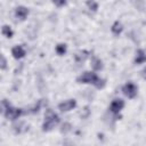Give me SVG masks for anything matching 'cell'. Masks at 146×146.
Listing matches in <instances>:
<instances>
[{
	"instance_id": "2",
	"label": "cell",
	"mask_w": 146,
	"mask_h": 146,
	"mask_svg": "<svg viewBox=\"0 0 146 146\" xmlns=\"http://www.w3.org/2000/svg\"><path fill=\"white\" fill-rule=\"evenodd\" d=\"M2 111L6 115V117L9 120H16L23 114V111L21 108H15V107L10 106V104H8L6 100H2Z\"/></svg>"
},
{
	"instance_id": "12",
	"label": "cell",
	"mask_w": 146,
	"mask_h": 146,
	"mask_svg": "<svg viewBox=\"0 0 146 146\" xmlns=\"http://www.w3.org/2000/svg\"><path fill=\"white\" fill-rule=\"evenodd\" d=\"M88 51H86V50H83V51H80V52H78L76 55H75V59H76V62H83L87 57H88Z\"/></svg>"
},
{
	"instance_id": "20",
	"label": "cell",
	"mask_w": 146,
	"mask_h": 146,
	"mask_svg": "<svg viewBox=\"0 0 146 146\" xmlns=\"http://www.w3.org/2000/svg\"><path fill=\"white\" fill-rule=\"evenodd\" d=\"M52 1L57 7H62V6H64L66 3V0H52Z\"/></svg>"
},
{
	"instance_id": "7",
	"label": "cell",
	"mask_w": 146,
	"mask_h": 146,
	"mask_svg": "<svg viewBox=\"0 0 146 146\" xmlns=\"http://www.w3.org/2000/svg\"><path fill=\"white\" fill-rule=\"evenodd\" d=\"M15 15H16V17L19 18V19H25L26 16L29 15V9L25 8V7H23V6H19V7H17L16 10H15Z\"/></svg>"
},
{
	"instance_id": "1",
	"label": "cell",
	"mask_w": 146,
	"mask_h": 146,
	"mask_svg": "<svg viewBox=\"0 0 146 146\" xmlns=\"http://www.w3.org/2000/svg\"><path fill=\"white\" fill-rule=\"evenodd\" d=\"M59 123V116L51 110H48L44 114V123L42 125L43 131H50Z\"/></svg>"
},
{
	"instance_id": "18",
	"label": "cell",
	"mask_w": 146,
	"mask_h": 146,
	"mask_svg": "<svg viewBox=\"0 0 146 146\" xmlns=\"http://www.w3.org/2000/svg\"><path fill=\"white\" fill-rule=\"evenodd\" d=\"M95 86H96V88H98V89H99V88H103V87L105 86V80H104V79H99V78H98V79H97V81L95 82Z\"/></svg>"
},
{
	"instance_id": "4",
	"label": "cell",
	"mask_w": 146,
	"mask_h": 146,
	"mask_svg": "<svg viewBox=\"0 0 146 146\" xmlns=\"http://www.w3.org/2000/svg\"><path fill=\"white\" fill-rule=\"evenodd\" d=\"M122 91H123V94H124L128 98H135L136 95H137V87H136L135 83L128 82V83H125V84L123 86Z\"/></svg>"
},
{
	"instance_id": "5",
	"label": "cell",
	"mask_w": 146,
	"mask_h": 146,
	"mask_svg": "<svg viewBox=\"0 0 146 146\" xmlns=\"http://www.w3.org/2000/svg\"><path fill=\"white\" fill-rule=\"evenodd\" d=\"M123 106H124V100L121 99V98H116V99H114V100L111 103L110 110H111L112 113L117 114V113L123 108Z\"/></svg>"
},
{
	"instance_id": "21",
	"label": "cell",
	"mask_w": 146,
	"mask_h": 146,
	"mask_svg": "<svg viewBox=\"0 0 146 146\" xmlns=\"http://www.w3.org/2000/svg\"><path fill=\"white\" fill-rule=\"evenodd\" d=\"M1 68H6V58L3 56H1Z\"/></svg>"
},
{
	"instance_id": "14",
	"label": "cell",
	"mask_w": 146,
	"mask_h": 146,
	"mask_svg": "<svg viewBox=\"0 0 146 146\" xmlns=\"http://www.w3.org/2000/svg\"><path fill=\"white\" fill-rule=\"evenodd\" d=\"M56 52H57L58 55H64V54L66 52V44H64V43L57 44V46H56Z\"/></svg>"
},
{
	"instance_id": "13",
	"label": "cell",
	"mask_w": 146,
	"mask_h": 146,
	"mask_svg": "<svg viewBox=\"0 0 146 146\" xmlns=\"http://www.w3.org/2000/svg\"><path fill=\"white\" fill-rule=\"evenodd\" d=\"M1 32H2V34H3L5 36H7V38H11V36H13V31H11V29H10L8 25H3Z\"/></svg>"
},
{
	"instance_id": "10",
	"label": "cell",
	"mask_w": 146,
	"mask_h": 146,
	"mask_svg": "<svg viewBox=\"0 0 146 146\" xmlns=\"http://www.w3.org/2000/svg\"><path fill=\"white\" fill-rule=\"evenodd\" d=\"M91 67H92L95 71L102 70V68H103V63H102V60H100L99 58H97V57H94V58L91 59Z\"/></svg>"
},
{
	"instance_id": "11",
	"label": "cell",
	"mask_w": 146,
	"mask_h": 146,
	"mask_svg": "<svg viewBox=\"0 0 146 146\" xmlns=\"http://www.w3.org/2000/svg\"><path fill=\"white\" fill-rule=\"evenodd\" d=\"M111 30H112V32L115 34V35H119L121 32H122V30H123V27H122V24L120 23V22H115L113 25H112V27H111Z\"/></svg>"
},
{
	"instance_id": "8",
	"label": "cell",
	"mask_w": 146,
	"mask_h": 146,
	"mask_svg": "<svg viewBox=\"0 0 146 146\" xmlns=\"http://www.w3.org/2000/svg\"><path fill=\"white\" fill-rule=\"evenodd\" d=\"M11 54H13V56L15 57V58H22V57H24L25 56V49L22 47V46H16V47H14L13 49H11Z\"/></svg>"
},
{
	"instance_id": "6",
	"label": "cell",
	"mask_w": 146,
	"mask_h": 146,
	"mask_svg": "<svg viewBox=\"0 0 146 146\" xmlns=\"http://www.w3.org/2000/svg\"><path fill=\"white\" fill-rule=\"evenodd\" d=\"M75 106H76V102H75L74 99H67V100L62 102V103L58 105V108H59L62 112H67V111L73 110Z\"/></svg>"
},
{
	"instance_id": "3",
	"label": "cell",
	"mask_w": 146,
	"mask_h": 146,
	"mask_svg": "<svg viewBox=\"0 0 146 146\" xmlns=\"http://www.w3.org/2000/svg\"><path fill=\"white\" fill-rule=\"evenodd\" d=\"M97 79H98V76L96 75V73H94V72H84L80 76H78L76 81L79 83H92V84H95Z\"/></svg>"
},
{
	"instance_id": "19",
	"label": "cell",
	"mask_w": 146,
	"mask_h": 146,
	"mask_svg": "<svg viewBox=\"0 0 146 146\" xmlns=\"http://www.w3.org/2000/svg\"><path fill=\"white\" fill-rule=\"evenodd\" d=\"M80 115H81V117H87V116L89 115V107H88V106L84 107V108H83V112H81Z\"/></svg>"
},
{
	"instance_id": "16",
	"label": "cell",
	"mask_w": 146,
	"mask_h": 146,
	"mask_svg": "<svg viewBox=\"0 0 146 146\" xmlns=\"http://www.w3.org/2000/svg\"><path fill=\"white\" fill-rule=\"evenodd\" d=\"M130 1L135 5V7H137V9H139V10L144 9V5H145L144 0H130Z\"/></svg>"
},
{
	"instance_id": "17",
	"label": "cell",
	"mask_w": 146,
	"mask_h": 146,
	"mask_svg": "<svg viewBox=\"0 0 146 146\" xmlns=\"http://www.w3.org/2000/svg\"><path fill=\"white\" fill-rule=\"evenodd\" d=\"M71 130H72V127H71V124H70V123H64V124L62 125V129H60V131H62L64 135L68 133Z\"/></svg>"
},
{
	"instance_id": "15",
	"label": "cell",
	"mask_w": 146,
	"mask_h": 146,
	"mask_svg": "<svg viewBox=\"0 0 146 146\" xmlns=\"http://www.w3.org/2000/svg\"><path fill=\"white\" fill-rule=\"evenodd\" d=\"M87 6H88L89 9L92 10V11H96L97 8H98V5H97V2H96L95 0H88V1H87Z\"/></svg>"
},
{
	"instance_id": "9",
	"label": "cell",
	"mask_w": 146,
	"mask_h": 146,
	"mask_svg": "<svg viewBox=\"0 0 146 146\" xmlns=\"http://www.w3.org/2000/svg\"><path fill=\"white\" fill-rule=\"evenodd\" d=\"M146 62V52L141 49L137 50L136 52V58H135V63L136 64H143Z\"/></svg>"
}]
</instances>
